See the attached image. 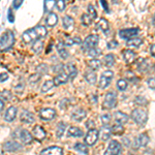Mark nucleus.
Returning a JSON list of instances; mask_svg holds the SVG:
<instances>
[{
  "label": "nucleus",
  "instance_id": "dca6fc26",
  "mask_svg": "<svg viewBox=\"0 0 155 155\" xmlns=\"http://www.w3.org/2000/svg\"><path fill=\"white\" fill-rule=\"evenodd\" d=\"M64 72L67 74V76H68L71 79H74L78 74V71H77V67L74 65L72 63H68L66 64L65 66H64Z\"/></svg>",
  "mask_w": 155,
  "mask_h": 155
},
{
  "label": "nucleus",
  "instance_id": "a18cd8bd",
  "mask_svg": "<svg viewBox=\"0 0 155 155\" xmlns=\"http://www.w3.org/2000/svg\"><path fill=\"white\" fill-rule=\"evenodd\" d=\"M136 104H147V101H146V98L143 96H137V98H136Z\"/></svg>",
  "mask_w": 155,
  "mask_h": 155
},
{
  "label": "nucleus",
  "instance_id": "09e8293b",
  "mask_svg": "<svg viewBox=\"0 0 155 155\" xmlns=\"http://www.w3.org/2000/svg\"><path fill=\"white\" fill-rule=\"evenodd\" d=\"M7 18H8V21L11 22V23H14V22H15L14 14H12V8H11V9H8V12H7Z\"/></svg>",
  "mask_w": 155,
  "mask_h": 155
},
{
  "label": "nucleus",
  "instance_id": "423d86ee",
  "mask_svg": "<svg viewBox=\"0 0 155 155\" xmlns=\"http://www.w3.org/2000/svg\"><path fill=\"white\" fill-rule=\"evenodd\" d=\"M114 77V72L111 71H106L101 74V80H99V87L101 89H106L110 86L112 80H113Z\"/></svg>",
  "mask_w": 155,
  "mask_h": 155
},
{
  "label": "nucleus",
  "instance_id": "a211bd4d",
  "mask_svg": "<svg viewBox=\"0 0 155 155\" xmlns=\"http://www.w3.org/2000/svg\"><path fill=\"white\" fill-rule=\"evenodd\" d=\"M20 140L23 144H30L32 142V134L26 129H23L20 132Z\"/></svg>",
  "mask_w": 155,
  "mask_h": 155
},
{
  "label": "nucleus",
  "instance_id": "4c0bfd02",
  "mask_svg": "<svg viewBox=\"0 0 155 155\" xmlns=\"http://www.w3.org/2000/svg\"><path fill=\"white\" fill-rule=\"evenodd\" d=\"M81 21H82V24H83L84 26H89V25L92 23V18L89 16V15L84 14L81 18Z\"/></svg>",
  "mask_w": 155,
  "mask_h": 155
},
{
  "label": "nucleus",
  "instance_id": "7ed1b4c3",
  "mask_svg": "<svg viewBox=\"0 0 155 155\" xmlns=\"http://www.w3.org/2000/svg\"><path fill=\"white\" fill-rule=\"evenodd\" d=\"M117 104V94L115 91H110L106 94L104 104H102V109L110 110L116 107Z\"/></svg>",
  "mask_w": 155,
  "mask_h": 155
},
{
  "label": "nucleus",
  "instance_id": "ddd939ff",
  "mask_svg": "<svg viewBox=\"0 0 155 155\" xmlns=\"http://www.w3.org/2000/svg\"><path fill=\"white\" fill-rule=\"evenodd\" d=\"M32 134H33V137H35L37 141H42V140L46 137V130H45L44 128H42L41 126L37 125L33 128V131H32Z\"/></svg>",
  "mask_w": 155,
  "mask_h": 155
},
{
  "label": "nucleus",
  "instance_id": "1a4fd4ad",
  "mask_svg": "<svg viewBox=\"0 0 155 155\" xmlns=\"http://www.w3.org/2000/svg\"><path fill=\"white\" fill-rule=\"evenodd\" d=\"M55 116H56V112L51 107H45L39 111V117L45 121H50V120L54 119Z\"/></svg>",
  "mask_w": 155,
  "mask_h": 155
},
{
  "label": "nucleus",
  "instance_id": "6ab92c4d",
  "mask_svg": "<svg viewBox=\"0 0 155 155\" xmlns=\"http://www.w3.org/2000/svg\"><path fill=\"white\" fill-rule=\"evenodd\" d=\"M16 115H17V109L15 107H11L9 109H7L5 115H4V120L7 122L14 121L15 118H16Z\"/></svg>",
  "mask_w": 155,
  "mask_h": 155
},
{
  "label": "nucleus",
  "instance_id": "f704fd0d",
  "mask_svg": "<svg viewBox=\"0 0 155 155\" xmlns=\"http://www.w3.org/2000/svg\"><path fill=\"white\" fill-rule=\"evenodd\" d=\"M57 1L54 0H47L45 1V12H51L54 8V6H56Z\"/></svg>",
  "mask_w": 155,
  "mask_h": 155
},
{
  "label": "nucleus",
  "instance_id": "8fccbe9b",
  "mask_svg": "<svg viewBox=\"0 0 155 155\" xmlns=\"http://www.w3.org/2000/svg\"><path fill=\"white\" fill-rule=\"evenodd\" d=\"M117 47H118V42L117 41H113L107 42V48L109 49H115V48H117Z\"/></svg>",
  "mask_w": 155,
  "mask_h": 155
},
{
  "label": "nucleus",
  "instance_id": "864d4df0",
  "mask_svg": "<svg viewBox=\"0 0 155 155\" xmlns=\"http://www.w3.org/2000/svg\"><path fill=\"white\" fill-rule=\"evenodd\" d=\"M101 5L104 6V11H106L107 12H110L109 6H107V1H104V0H101Z\"/></svg>",
  "mask_w": 155,
  "mask_h": 155
},
{
  "label": "nucleus",
  "instance_id": "a19ab883",
  "mask_svg": "<svg viewBox=\"0 0 155 155\" xmlns=\"http://www.w3.org/2000/svg\"><path fill=\"white\" fill-rule=\"evenodd\" d=\"M88 14H89V16L92 18V20H94L97 17L96 11H95V8H94L92 4H89V5H88Z\"/></svg>",
  "mask_w": 155,
  "mask_h": 155
},
{
  "label": "nucleus",
  "instance_id": "aec40b11",
  "mask_svg": "<svg viewBox=\"0 0 155 155\" xmlns=\"http://www.w3.org/2000/svg\"><path fill=\"white\" fill-rule=\"evenodd\" d=\"M122 55H123V59L125 60V62L128 64L132 63V62L134 61V59H136V54H134V52H132L131 50H124Z\"/></svg>",
  "mask_w": 155,
  "mask_h": 155
},
{
  "label": "nucleus",
  "instance_id": "680f3d73",
  "mask_svg": "<svg viewBox=\"0 0 155 155\" xmlns=\"http://www.w3.org/2000/svg\"><path fill=\"white\" fill-rule=\"evenodd\" d=\"M154 71H155V65H154Z\"/></svg>",
  "mask_w": 155,
  "mask_h": 155
},
{
  "label": "nucleus",
  "instance_id": "603ef678",
  "mask_svg": "<svg viewBox=\"0 0 155 155\" xmlns=\"http://www.w3.org/2000/svg\"><path fill=\"white\" fill-rule=\"evenodd\" d=\"M64 45H66V46H71V45H74V38H69V37H66L65 41L63 42Z\"/></svg>",
  "mask_w": 155,
  "mask_h": 155
},
{
  "label": "nucleus",
  "instance_id": "ea45409f",
  "mask_svg": "<svg viewBox=\"0 0 155 155\" xmlns=\"http://www.w3.org/2000/svg\"><path fill=\"white\" fill-rule=\"evenodd\" d=\"M74 149L78 150L79 152H82V153H87V152H88L87 147L85 146L84 144H81V143H77L74 145Z\"/></svg>",
  "mask_w": 155,
  "mask_h": 155
},
{
  "label": "nucleus",
  "instance_id": "7c9ffc66",
  "mask_svg": "<svg viewBox=\"0 0 155 155\" xmlns=\"http://www.w3.org/2000/svg\"><path fill=\"white\" fill-rule=\"evenodd\" d=\"M88 65L92 71H96V69H99L101 67V61L98 59H96V58L91 59L88 62Z\"/></svg>",
  "mask_w": 155,
  "mask_h": 155
},
{
  "label": "nucleus",
  "instance_id": "412c9836",
  "mask_svg": "<svg viewBox=\"0 0 155 155\" xmlns=\"http://www.w3.org/2000/svg\"><path fill=\"white\" fill-rule=\"evenodd\" d=\"M3 148L8 152H12V151H18L22 148V146L20 145L19 143L17 142H7L3 145Z\"/></svg>",
  "mask_w": 155,
  "mask_h": 155
},
{
  "label": "nucleus",
  "instance_id": "f8f14e48",
  "mask_svg": "<svg viewBox=\"0 0 155 155\" xmlns=\"http://www.w3.org/2000/svg\"><path fill=\"white\" fill-rule=\"evenodd\" d=\"M20 119H21L22 122L27 124H31L34 122V116L31 112L27 111V110H24L21 113V116H20Z\"/></svg>",
  "mask_w": 155,
  "mask_h": 155
},
{
  "label": "nucleus",
  "instance_id": "de8ad7c7",
  "mask_svg": "<svg viewBox=\"0 0 155 155\" xmlns=\"http://www.w3.org/2000/svg\"><path fill=\"white\" fill-rule=\"evenodd\" d=\"M147 84H148L149 88L155 90V78H150L148 81H147Z\"/></svg>",
  "mask_w": 155,
  "mask_h": 155
},
{
  "label": "nucleus",
  "instance_id": "39448f33",
  "mask_svg": "<svg viewBox=\"0 0 155 155\" xmlns=\"http://www.w3.org/2000/svg\"><path fill=\"white\" fill-rule=\"evenodd\" d=\"M130 117L137 124H140V125H143L145 122L147 121V113L142 109L134 110Z\"/></svg>",
  "mask_w": 155,
  "mask_h": 155
},
{
  "label": "nucleus",
  "instance_id": "c03bdc74",
  "mask_svg": "<svg viewBox=\"0 0 155 155\" xmlns=\"http://www.w3.org/2000/svg\"><path fill=\"white\" fill-rule=\"evenodd\" d=\"M57 8H58L59 12H63L64 8H65V2L63 0H58L57 1V4H56Z\"/></svg>",
  "mask_w": 155,
  "mask_h": 155
},
{
  "label": "nucleus",
  "instance_id": "4be33fe9",
  "mask_svg": "<svg viewBox=\"0 0 155 155\" xmlns=\"http://www.w3.org/2000/svg\"><path fill=\"white\" fill-rule=\"evenodd\" d=\"M148 142H149V137H148V136H147V134H141L136 139V145H137L139 147H145V146H147Z\"/></svg>",
  "mask_w": 155,
  "mask_h": 155
},
{
  "label": "nucleus",
  "instance_id": "b1692460",
  "mask_svg": "<svg viewBox=\"0 0 155 155\" xmlns=\"http://www.w3.org/2000/svg\"><path fill=\"white\" fill-rule=\"evenodd\" d=\"M62 23H63V27L65 28L66 30H72L74 29V21L71 17L69 16H65L62 20Z\"/></svg>",
  "mask_w": 155,
  "mask_h": 155
},
{
  "label": "nucleus",
  "instance_id": "72a5a7b5",
  "mask_svg": "<svg viewBox=\"0 0 155 155\" xmlns=\"http://www.w3.org/2000/svg\"><path fill=\"white\" fill-rule=\"evenodd\" d=\"M42 48H44V44H42V41L41 39L33 42V45H32V51H33L34 53H39L42 50Z\"/></svg>",
  "mask_w": 155,
  "mask_h": 155
},
{
  "label": "nucleus",
  "instance_id": "4468645a",
  "mask_svg": "<svg viewBox=\"0 0 155 155\" xmlns=\"http://www.w3.org/2000/svg\"><path fill=\"white\" fill-rule=\"evenodd\" d=\"M86 111H85L84 109H77V110H74V112H72V114H71V117H72V119L74 120V121H77V122H80V121H82L83 119L86 118Z\"/></svg>",
  "mask_w": 155,
  "mask_h": 155
},
{
  "label": "nucleus",
  "instance_id": "393cba45",
  "mask_svg": "<svg viewBox=\"0 0 155 155\" xmlns=\"http://www.w3.org/2000/svg\"><path fill=\"white\" fill-rule=\"evenodd\" d=\"M67 134L68 137H83V131L82 129H80L79 127H69L68 128V131H67Z\"/></svg>",
  "mask_w": 155,
  "mask_h": 155
},
{
  "label": "nucleus",
  "instance_id": "9d476101",
  "mask_svg": "<svg viewBox=\"0 0 155 155\" xmlns=\"http://www.w3.org/2000/svg\"><path fill=\"white\" fill-rule=\"evenodd\" d=\"M139 32V28H129V29H122L119 31V36L124 39H131L136 36Z\"/></svg>",
  "mask_w": 155,
  "mask_h": 155
},
{
  "label": "nucleus",
  "instance_id": "0eeeda50",
  "mask_svg": "<svg viewBox=\"0 0 155 155\" xmlns=\"http://www.w3.org/2000/svg\"><path fill=\"white\" fill-rule=\"evenodd\" d=\"M120 153H121V145L117 141H112L110 142L104 155H119Z\"/></svg>",
  "mask_w": 155,
  "mask_h": 155
},
{
  "label": "nucleus",
  "instance_id": "2f4dec72",
  "mask_svg": "<svg viewBox=\"0 0 155 155\" xmlns=\"http://www.w3.org/2000/svg\"><path fill=\"white\" fill-rule=\"evenodd\" d=\"M54 81L53 80H49V81H46L44 83V85H42L41 87V92L42 93H46V92H48L49 90H51L52 88L54 87Z\"/></svg>",
  "mask_w": 155,
  "mask_h": 155
},
{
  "label": "nucleus",
  "instance_id": "cd10ccee",
  "mask_svg": "<svg viewBox=\"0 0 155 155\" xmlns=\"http://www.w3.org/2000/svg\"><path fill=\"white\" fill-rule=\"evenodd\" d=\"M101 139L102 141H107L111 137V134H112V129L107 126H104L101 129Z\"/></svg>",
  "mask_w": 155,
  "mask_h": 155
},
{
  "label": "nucleus",
  "instance_id": "bf43d9fd",
  "mask_svg": "<svg viewBox=\"0 0 155 155\" xmlns=\"http://www.w3.org/2000/svg\"><path fill=\"white\" fill-rule=\"evenodd\" d=\"M123 142H124V144H125V146H129V140L123 139Z\"/></svg>",
  "mask_w": 155,
  "mask_h": 155
},
{
  "label": "nucleus",
  "instance_id": "052dcab7",
  "mask_svg": "<svg viewBox=\"0 0 155 155\" xmlns=\"http://www.w3.org/2000/svg\"><path fill=\"white\" fill-rule=\"evenodd\" d=\"M152 24L155 26V14H154V16H153V18H152Z\"/></svg>",
  "mask_w": 155,
  "mask_h": 155
},
{
  "label": "nucleus",
  "instance_id": "c756f323",
  "mask_svg": "<svg viewBox=\"0 0 155 155\" xmlns=\"http://www.w3.org/2000/svg\"><path fill=\"white\" fill-rule=\"evenodd\" d=\"M142 45V39L141 38H131L128 39L126 42V46L128 48H139Z\"/></svg>",
  "mask_w": 155,
  "mask_h": 155
},
{
  "label": "nucleus",
  "instance_id": "f257e3e1",
  "mask_svg": "<svg viewBox=\"0 0 155 155\" xmlns=\"http://www.w3.org/2000/svg\"><path fill=\"white\" fill-rule=\"evenodd\" d=\"M47 32L48 31H47L46 27L39 25V26L34 27V28L26 30L23 33V35H22V38L26 44H30L32 41L35 42L38 39L42 38V37H46Z\"/></svg>",
  "mask_w": 155,
  "mask_h": 155
},
{
  "label": "nucleus",
  "instance_id": "bb28decb",
  "mask_svg": "<svg viewBox=\"0 0 155 155\" xmlns=\"http://www.w3.org/2000/svg\"><path fill=\"white\" fill-rule=\"evenodd\" d=\"M57 51H58V53L60 55V57H61L62 59H67L68 58V52L66 51L65 48H64V44L61 41H59L58 44H57Z\"/></svg>",
  "mask_w": 155,
  "mask_h": 155
},
{
  "label": "nucleus",
  "instance_id": "5fc2aeb1",
  "mask_svg": "<svg viewBox=\"0 0 155 155\" xmlns=\"http://www.w3.org/2000/svg\"><path fill=\"white\" fill-rule=\"evenodd\" d=\"M7 79H8V74H3V72H2L1 76H0V82H1V83H3V82L6 81Z\"/></svg>",
  "mask_w": 155,
  "mask_h": 155
},
{
  "label": "nucleus",
  "instance_id": "4d7b16f0",
  "mask_svg": "<svg viewBox=\"0 0 155 155\" xmlns=\"http://www.w3.org/2000/svg\"><path fill=\"white\" fill-rule=\"evenodd\" d=\"M151 54H152V56L155 58V45H153V46L151 47Z\"/></svg>",
  "mask_w": 155,
  "mask_h": 155
},
{
  "label": "nucleus",
  "instance_id": "a878e982",
  "mask_svg": "<svg viewBox=\"0 0 155 155\" xmlns=\"http://www.w3.org/2000/svg\"><path fill=\"white\" fill-rule=\"evenodd\" d=\"M84 77L89 84L94 85L96 83V74L93 71H87L86 72H85Z\"/></svg>",
  "mask_w": 155,
  "mask_h": 155
},
{
  "label": "nucleus",
  "instance_id": "5701e85b",
  "mask_svg": "<svg viewBox=\"0 0 155 155\" xmlns=\"http://www.w3.org/2000/svg\"><path fill=\"white\" fill-rule=\"evenodd\" d=\"M57 22H58V17H57V15L55 14V12H50L49 16L47 17V20H46L47 26L54 27L55 25L57 24Z\"/></svg>",
  "mask_w": 155,
  "mask_h": 155
},
{
  "label": "nucleus",
  "instance_id": "473e14b6",
  "mask_svg": "<svg viewBox=\"0 0 155 155\" xmlns=\"http://www.w3.org/2000/svg\"><path fill=\"white\" fill-rule=\"evenodd\" d=\"M112 134H116V136H119V134H122L124 132V128L121 124H115V125L112 126Z\"/></svg>",
  "mask_w": 155,
  "mask_h": 155
},
{
  "label": "nucleus",
  "instance_id": "f03ea898",
  "mask_svg": "<svg viewBox=\"0 0 155 155\" xmlns=\"http://www.w3.org/2000/svg\"><path fill=\"white\" fill-rule=\"evenodd\" d=\"M15 42V35L12 31H5L1 35V39H0V48L1 51H6V50L11 49L14 46Z\"/></svg>",
  "mask_w": 155,
  "mask_h": 155
},
{
  "label": "nucleus",
  "instance_id": "13d9d810",
  "mask_svg": "<svg viewBox=\"0 0 155 155\" xmlns=\"http://www.w3.org/2000/svg\"><path fill=\"white\" fill-rule=\"evenodd\" d=\"M3 109H4V102L1 99V101H0V110H1V111H3Z\"/></svg>",
  "mask_w": 155,
  "mask_h": 155
},
{
  "label": "nucleus",
  "instance_id": "2eb2a0df",
  "mask_svg": "<svg viewBox=\"0 0 155 155\" xmlns=\"http://www.w3.org/2000/svg\"><path fill=\"white\" fill-rule=\"evenodd\" d=\"M114 118L117 122H118V124H121L122 125V124H125L128 122L129 117H128V115L124 114L123 112H115Z\"/></svg>",
  "mask_w": 155,
  "mask_h": 155
},
{
  "label": "nucleus",
  "instance_id": "6e6d98bb",
  "mask_svg": "<svg viewBox=\"0 0 155 155\" xmlns=\"http://www.w3.org/2000/svg\"><path fill=\"white\" fill-rule=\"evenodd\" d=\"M74 44H78V45L83 44V42L81 41V38H80V37H74Z\"/></svg>",
  "mask_w": 155,
  "mask_h": 155
},
{
  "label": "nucleus",
  "instance_id": "79ce46f5",
  "mask_svg": "<svg viewBox=\"0 0 155 155\" xmlns=\"http://www.w3.org/2000/svg\"><path fill=\"white\" fill-rule=\"evenodd\" d=\"M101 50L99 49H92V50H90V51L88 52V55L89 56H91V57H94V58H95V57H97L98 56V55H101Z\"/></svg>",
  "mask_w": 155,
  "mask_h": 155
},
{
  "label": "nucleus",
  "instance_id": "e433bc0d",
  "mask_svg": "<svg viewBox=\"0 0 155 155\" xmlns=\"http://www.w3.org/2000/svg\"><path fill=\"white\" fill-rule=\"evenodd\" d=\"M64 130H65V124H64L63 122H60V123L58 124V126H57L56 136L58 137H61L62 136H63Z\"/></svg>",
  "mask_w": 155,
  "mask_h": 155
},
{
  "label": "nucleus",
  "instance_id": "c9c22d12",
  "mask_svg": "<svg viewBox=\"0 0 155 155\" xmlns=\"http://www.w3.org/2000/svg\"><path fill=\"white\" fill-rule=\"evenodd\" d=\"M104 64H106L107 66L114 65V63H115V57H114V55H112V54L106 55V56H104Z\"/></svg>",
  "mask_w": 155,
  "mask_h": 155
},
{
  "label": "nucleus",
  "instance_id": "20e7f679",
  "mask_svg": "<svg viewBox=\"0 0 155 155\" xmlns=\"http://www.w3.org/2000/svg\"><path fill=\"white\" fill-rule=\"evenodd\" d=\"M98 36L95 35V34H91V35L87 36L83 41V44H82V49L87 52H89L92 49H95L97 44H98Z\"/></svg>",
  "mask_w": 155,
  "mask_h": 155
},
{
  "label": "nucleus",
  "instance_id": "3c124183",
  "mask_svg": "<svg viewBox=\"0 0 155 155\" xmlns=\"http://www.w3.org/2000/svg\"><path fill=\"white\" fill-rule=\"evenodd\" d=\"M22 3H23L22 0H15V1L12 2V5H14L15 8H19V7L22 5Z\"/></svg>",
  "mask_w": 155,
  "mask_h": 155
},
{
  "label": "nucleus",
  "instance_id": "58836bf2",
  "mask_svg": "<svg viewBox=\"0 0 155 155\" xmlns=\"http://www.w3.org/2000/svg\"><path fill=\"white\" fill-rule=\"evenodd\" d=\"M117 88H118L120 91H124L126 88H127V83L125 80H118L117 82Z\"/></svg>",
  "mask_w": 155,
  "mask_h": 155
},
{
  "label": "nucleus",
  "instance_id": "6e6552de",
  "mask_svg": "<svg viewBox=\"0 0 155 155\" xmlns=\"http://www.w3.org/2000/svg\"><path fill=\"white\" fill-rule=\"evenodd\" d=\"M98 136H99V132L95 128L89 129V131L87 132L86 137H85V143L89 145V146H92V145H94L97 142Z\"/></svg>",
  "mask_w": 155,
  "mask_h": 155
},
{
  "label": "nucleus",
  "instance_id": "f3484780",
  "mask_svg": "<svg viewBox=\"0 0 155 155\" xmlns=\"http://www.w3.org/2000/svg\"><path fill=\"white\" fill-rule=\"evenodd\" d=\"M68 76H67V74L65 72H61V74H59L58 76H56L54 78V84L55 86H59V85L61 84H65L67 81H68Z\"/></svg>",
  "mask_w": 155,
  "mask_h": 155
},
{
  "label": "nucleus",
  "instance_id": "9b49d317",
  "mask_svg": "<svg viewBox=\"0 0 155 155\" xmlns=\"http://www.w3.org/2000/svg\"><path fill=\"white\" fill-rule=\"evenodd\" d=\"M63 154V150L58 146H52L49 148L44 149L41 152V155H62Z\"/></svg>",
  "mask_w": 155,
  "mask_h": 155
},
{
  "label": "nucleus",
  "instance_id": "37998d69",
  "mask_svg": "<svg viewBox=\"0 0 155 155\" xmlns=\"http://www.w3.org/2000/svg\"><path fill=\"white\" fill-rule=\"evenodd\" d=\"M101 121H102V123H104V125L107 126V124L110 123V121H111V116H110L109 114L102 115V116H101Z\"/></svg>",
  "mask_w": 155,
  "mask_h": 155
},
{
  "label": "nucleus",
  "instance_id": "49530a36",
  "mask_svg": "<svg viewBox=\"0 0 155 155\" xmlns=\"http://www.w3.org/2000/svg\"><path fill=\"white\" fill-rule=\"evenodd\" d=\"M5 98H7V99L11 98V93H9L7 90H3V91L1 92V99L2 101H4Z\"/></svg>",
  "mask_w": 155,
  "mask_h": 155
},
{
  "label": "nucleus",
  "instance_id": "c85d7f7f",
  "mask_svg": "<svg viewBox=\"0 0 155 155\" xmlns=\"http://www.w3.org/2000/svg\"><path fill=\"white\" fill-rule=\"evenodd\" d=\"M96 28L101 30L102 32H107L109 31V23H107V21L106 19L101 18L98 22H97Z\"/></svg>",
  "mask_w": 155,
  "mask_h": 155
}]
</instances>
